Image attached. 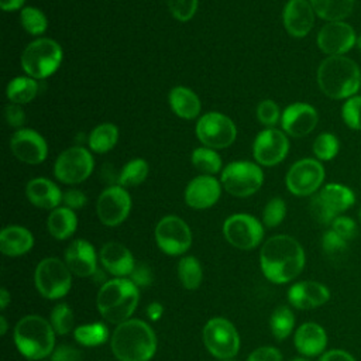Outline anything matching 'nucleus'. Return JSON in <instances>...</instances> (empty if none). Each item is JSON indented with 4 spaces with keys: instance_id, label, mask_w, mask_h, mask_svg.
Returning a JSON list of instances; mask_svg holds the SVG:
<instances>
[{
    "instance_id": "31",
    "label": "nucleus",
    "mask_w": 361,
    "mask_h": 361,
    "mask_svg": "<svg viewBox=\"0 0 361 361\" xmlns=\"http://www.w3.org/2000/svg\"><path fill=\"white\" fill-rule=\"evenodd\" d=\"M49 234L56 240H66L78 227V217L75 212L66 206L54 209L47 221Z\"/></svg>"
},
{
    "instance_id": "11",
    "label": "nucleus",
    "mask_w": 361,
    "mask_h": 361,
    "mask_svg": "<svg viewBox=\"0 0 361 361\" xmlns=\"http://www.w3.org/2000/svg\"><path fill=\"white\" fill-rule=\"evenodd\" d=\"M196 137L204 147L221 149L234 142L237 137V128L233 120L226 114L219 111H209L197 120Z\"/></svg>"
},
{
    "instance_id": "25",
    "label": "nucleus",
    "mask_w": 361,
    "mask_h": 361,
    "mask_svg": "<svg viewBox=\"0 0 361 361\" xmlns=\"http://www.w3.org/2000/svg\"><path fill=\"white\" fill-rule=\"evenodd\" d=\"M293 343L299 354L303 357L322 355L326 351L327 334L320 324L307 322L296 329Z\"/></svg>"
},
{
    "instance_id": "7",
    "label": "nucleus",
    "mask_w": 361,
    "mask_h": 361,
    "mask_svg": "<svg viewBox=\"0 0 361 361\" xmlns=\"http://www.w3.org/2000/svg\"><path fill=\"white\" fill-rule=\"evenodd\" d=\"M221 186L233 196L247 197L254 195L264 182L259 165L250 161H234L226 165L220 176Z\"/></svg>"
},
{
    "instance_id": "28",
    "label": "nucleus",
    "mask_w": 361,
    "mask_h": 361,
    "mask_svg": "<svg viewBox=\"0 0 361 361\" xmlns=\"http://www.w3.org/2000/svg\"><path fill=\"white\" fill-rule=\"evenodd\" d=\"M34 245L31 231L21 226H7L0 233V251L7 257H18Z\"/></svg>"
},
{
    "instance_id": "46",
    "label": "nucleus",
    "mask_w": 361,
    "mask_h": 361,
    "mask_svg": "<svg viewBox=\"0 0 361 361\" xmlns=\"http://www.w3.org/2000/svg\"><path fill=\"white\" fill-rule=\"evenodd\" d=\"M199 0H166L168 10L178 21H189L196 14Z\"/></svg>"
},
{
    "instance_id": "5",
    "label": "nucleus",
    "mask_w": 361,
    "mask_h": 361,
    "mask_svg": "<svg viewBox=\"0 0 361 361\" xmlns=\"http://www.w3.org/2000/svg\"><path fill=\"white\" fill-rule=\"evenodd\" d=\"M14 343L28 360H42L55 350V331L44 317L28 314L17 322Z\"/></svg>"
},
{
    "instance_id": "9",
    "label": "nucleus",
    "mask_w": 361,
    "mask_h": 361,
    "mask_svg": "<svg viewBox=\"0 0 361 361\" xmlns=\"http://www.w3.org/2000/svg\"><path fill=\"white\" fill-rule=\"evenodd\" d=\"M326 178L323 164L316 158H302L296 161L285 176L288 190L295 196H313L317 193Z\"/></svg>"
},
{
    "instance_id": "43",
    "label": "nucleus",
    "mask_w": 361,
    "mask_h": 361,
    "mask_svg": "<svg viewBox=\"0 0 361 361\" xmlns=\"http://www.w3.org/2000/svg\"><path fill=\"white\" fill-rule=\"evenodd\" d=\"M322 248H323V252L330 259H343V257L348 251V241L341 238L337 233H334L330 228L324 231L322 237Z\"/></svg>"
},
{
    "instance_id": "14",
    "label": "nucleus",
    "mask_w": 361,
    "mask_h": 361,
    "mask_svg": "<svg viewBox=\"0 0 361 361\" xmlns=\"http://www.w3.org/2000/svg\"><path fill=\"white\" fill-rule=\"evenodd\" d=\"M223 234L233 247L252 250L262 241L264 227L254 216L237 213L226 219L223 223Z\"/></svg>"
},
{
    "instance_id": "22",
    "label": "nucleus",
    "mask_w": 361,
    "mask_h": 361,
    "mask_svg": "<svg viewBox=\"0 0 361 361\" xmlns=\"http://www.w3.org/2000/svg\"><path fill=\"white\" fill-rule=\"evenodd\" d=\"M330 290L317 281H300L293 283L288 290L289 303L300 310L316 309L327 303Z\"/></svg>"
},
{
    "instance_id": "6",
    "label": "nucleus",
    "mask_w": 361,
    "mask_h": 361,
    "mask_svg": "<svg viewBox=\"0 0 361 361\" xmlns=\"http://www.w3.org/2000/svg\"><path fill=\"white\" fill-rule=\"evenodd\" d=\"M62 48L51 38H38L30 42L21 55V68L27 76L45 79L56 72L62 62Z\"/></svg>"
},
{
    "instance_id": "18",
    "label": "nucleus",
    "mask_w": 361,
    "mask_h": 361,
    "mask_svg": "<svg viewBox=\"0 0 361 361\" xmlns=\"http://www.w3.org/2000/svg\"><path fill=\"white\" fill-rule=\"evenodd\" d=\"M319 123V113L314 106L296 102L285 107L281 116V126L286 135L302 138L309 135Z\"/></svg>"
},
{
    "instance_id": "33",
    "label": "nucleus",
    "mask_w": 361,
    "mask_h": 361,
    "mask_svg": "<svg viewBox=\"0 0 361 361\" xmlns=\"http://www.w3.org/2000/svg\"><path fill=\"white\" fill-rule=\"evenodd\" d=\"M117 141L118 128L111 123H103L96 126L87 138L89 148L96 154L109 152L117 144Z\"/></svg>"
},
{
    "instance_id": "60",
    "label": "nucleus",
    "mask_w": 361,
    "mask_h": 361,
    "mask_svg": "<svg viewBox=\"0 0 361 361\" xmlns=\"http://www.w3.org/2000/svg\"><path fill=\"white\" fill-rule=\"evenodd\" d=\"M358 221L361 223V207L358 209Z\"/></svg>"
},
{
    "instance_id": "41",
    "label": "nucleus",
    "mask_w": 361,
    "mask_h": 361,
    "mask_svg": "<svg viewBox=\"0 0 361 361\" xmlns=\"http://www.w3.org/2000/svg\"><path fill=\"white\" fill-rule=\"evenodd\" d=\"M343 123L354 131H361V94L351 96L343 102L341 106Z\"/></svg>"
},
{
    "instance_id": "23",
    "label": "nucleus",
    "mask_w": 361,
    "mask_h": 361,
    "mask_svg": "<svg viewBox=\"0 0 361 361\" xmlns=\"http://www.w3.org/2000/svg\"><path fill=\"white\" fill-rule=\"evenodd\" d=\"M65 264L76 276H90L97 271V257L94 247L82 238L69 244L65 251Z\"/></svg>"
},
{
    "instance_id": "10",
    "label": "nucleus",
    "mask_w": 361,
    "mask_h": 361,
    "mask_svg": "<svg viewBox=\"0 0 361 361\" xmlns=\"http://www.w3.org/2000/svg\"><path fill=\"white\" fill-rule=\"evenodd\" d=\"M203 343L213 357L228 360L238 353L240 336L231 322L213 317L203 327Z\"/></svg>"
},
{
    "instance_id": "30",
    "label": "nucleus",
    "mask_w": 361,
    "mask_h": 361,
    "mask_svg": "<svg viewBox=\"0 0 361 361\" xmlns=\"http://www.w3.org/2000/svg\"><path fill=\"white\" fill-rule=\"evenodd\" d=\"M316 17L329 21H345L354 11L355 0H309Z\"/></svg>"
},
{
    "instance_id": "26",
    "label": "nucleus",
    "mask_w": 361,
    "mask_h": 361,
    "mask_svg": "<svg viewBox=\"0 0 361 361\" xmlns=\"http://www.w3.org/2000/svg\"><path fill=\"white\" fill-rule=\"evenodd\" d=\"M316 195L334 217L344 214V212L351 209L355 203L354 190L347 185L338 182H330L323 185Z\"/></svg>"
},
{
    "instance_id": "56",
    "label": "nucleus",
    "mask_w": 361,
    "mask_h": 361,
    "mask_svg": "<svg viewBox=\"0 0 361 361\" xmlns=\"http://www.w3.org/2000/svg\"><path fill=\"white\" fill-rule=\"evenodd\" d=\"M10 293L7 292V289L6 288H1L0 289V307L1 309H6V306L8 305V302H10Z\"/></svg>"
},
{
    "instance_id": "40",
    "label": "nucleus",
    "mask_w": 361,
    "mask_h": 361,
    "mask_svg": "<svg viewBox=\"0 0 361 361\" xmlns=\"http://www.w3.org/2000/svg\"><path fill=\"white\" fill-rule=\"evenodd\" d=\"M20 23L23 28L31 35H41L48 27L45 14L37 7H23L20 11Z\"/></svg>"
},
{
    "instance_id": "4",
    "label": "nucleus",
    "mask_w": 361,
    "mask_h": 361,
    "mask_svg": "<svg viewBox=\"0 0 361 361\" xmlns=\"http://www.w3.org/2000/svg\"><path fill=\"white\" fill-rule=\"evenodd\" d=\"M138 299V286L130 278H114L102 285L96 305L107 322L120 324L134 313Z\"/></svg>"
},
{
    "instance_id": "3",
    "label": "nucleus",
    "mask_w": 361,
    "mask_h": 361,
    "mask_svg": "<svg viewBox=\"0 0 361 361\" xmlns=\"http://www.w3.org/2000/svg\"><path fill=\"white\" fill-rule=\"evenodd\" d=\"M110 345L118 361H149L157 351V336L145 322L128 319L117 324Z\"/></svg>"
},
{
    "instance_id": "20",
    "label": "nucleus",
    "mask_w": 361,
    "mask_h": 361,
    "mask_svg": "<svg viewBox=\"0 0 361 361\" xmlns=\"http://www.w3.org/2000/svg\"><path fill=\"white\" fill-rule=\"evenodd\" d=\"M314 18L316 13L309 0H288L283 7V27L293 38L306 37L314 25Z\"/></svg>"
},
{
    "instance_id": "55",
    "label": "nucleus",
    "mask_w": 361,
    "mask_h": 361,
    "mask_svg": "<svg viewBox=\"0 0 361 361\" xmlns=\"http://www.w3.org/2000/svg\"><path fill=\"white\" fill-rule=\"evenodd\" d=\"M25 0H0V7L4 11H14L23 7Z\"/></svg>"
},
{
    "instance_id": "53",
    "label": "nucleus",
    "mask_w": 361,
    "mask_h": 361,
    "mask_svg": "<svg viewBox=\"0 0 361 361\" xmlns=\"http://www.w3.org/2000/svg\"><path fill=\"white\" fill-rule=\"evenodd\" d=\"M319 361H355V358L345 350H340V348H333L329 351H324Z\"/></svg>"
},
{
    "instance_id": "37",
    "label": "nucleus",
    "mask_w": 361,
    "mask_h": 361,
    "mask_svg": "<svg viewBox=\"0 0 361 361\" xmlns=\"http://www.w3.org/2000/svg\"><path fill=\"white\" fill-rule=\"evenodd\" d=\"M312 151L314 154V158L320 162H327L334 159L340 152V140L336 134L324 131L320 133L312 145Z\"/></svg>"
},
{
    "instance_id": "54",
    "label": "nucleus",
    "mask_w": 361,
    "mask_h": 361,
    "mask_svg": "<svg viewBox=\"0 0 361 361\" xmlns=\"http://www.w3.org/2000/svg\"><path fill=\"white\" fill-rule=\"evenodd\" d=\"M162 313H164V307H162V305L159 303V302H152V303H149L148 305V307H147V314H148V317L151 319V320H159L161 319V316H162Z\"/></svg>"
},
{
    "instance_id": "8",
    "label": "nucleus",
    "mask_w": 361,
    "mask_h": 361,
    "mask_svg": "<svg viewBox=\"0 0 361 361\" xmlns=\"http://www.w3.org/2000/svg\"><path fill=\"white\" fill-rule=\"evenodd\" d=\"M71 274L72 272L63 261L55 257H48L37 265L34 282L41 296L47 299H59L71 289Z\"/></svg>"
},
{
    "instance_id": "44",
    "label": "nucleus",
    "mask_w": 361,
    "mask_h": 361,
    "mask_svg": "<svg viewBox=\"0 0 361 361\" xmlns=\"http://www.w3.org/2000/svg\"><path fill=\"white\" fill-rule=\"evenodd\" d=\"M286 216V203L281 197H272L264 207L262 221L267 227L279 226Z\"/></svg>"
},
{
    "instance_id": "13",
    "label": "nucleus",
    "mask_w": 361,
    "mask_h": 361,
    "mask_svg": "<svg viewBox=\"0 0 361 361\" xmlns=\"http://www.w3.org/2000/svg\"><path fill=\"white\" fill-rule=\"evenodd\" d=\"M157 245L168 255H180L192 245V231L178 216L162 217L154 231Z\"/></svg>"
},
{
    "instance_id": "57",
    "label": "nucleus",
    "mask_w": 361,
    "mask_h": 361,
    "mask_svg": "<svg viewBox=\"0 0 361 361\" xmlns=\"http://www.w3.org/2000/svg\"><path fill=\"white\" fill-rule=\"evenodd\" d=\"M7 331V322H6V317L4 316H0V334L4 336Z\"/></svg>"
},
{
    "instance_id": "36",
    "label": "nucleus",
    "mask_w": 361,
    "mask_h": 361,
    "mask_svg": "<svg viewBox=\"0 0 361 361\" xmlns=\"http://www.w3.org/2000/svg\"><path fill=\"white\" fill-rule=\"evenodd\" d=\"M178 276H179L180 283L183 285V288L190 289V290L199 288L202 278H203V271H202L200 262L192 255L183 257L178 262Z\"/></svg>"
},
{
    "instance_id": "27",
    "label": "nucleus",
    "mask_w": 361,
    "mask_h": 361,
    "mask_svg": "<svg viewBox=\"0 0 361 361\" xmlns=\"http://www.w3.org/2000/svg\"><path fill=\"white\" fill-rule=\"evenodd\" d=\"M25 195L31 204L47 210L56 209L62 202L61 189L47 178H34L28 180Z\"/></svg>"
},
{
    "instance_id": "2",
    "label": "nucleus",
    "mask_w": 361,
    "mask_h": 361,
    "mask_svg": "<svg viewBox=\"0 0 361 361\" xmlns=\"http://www.w3.org/2000/svg\"><path fill=\"white\" fill-rule=\"evenodd\" d=\"M316 80L320 92L331 100H345L361 89V68L347 55L326 56L317 66Z\"/></svg>"
},
{
    "instance_id": "39",
    "label": "nucleus",
    "mask_w": 361,
    "mask_h": 361,
    "mask_svg": "<svg viewBox=\"0 0 361 361\" xmlns=\"http://www.w3.org/2000/svg\"><path fill=\"white\" fill-rule=\"evenodd\" d=\"M269 327L276 340H285L295 327V316L288 306H278L269 319Z\"/></svg>"
},
{
    "instance_id": "50",
    "label": "nucleus",
    "mask_w": 361,
    "mask_h": 361,
    "mask_svg": "<svg viewBox=\"0 0 361 361\" xmlns=\"http://www.w3.org/2000/svg\"><path fill=\"white\" fill-rule=\"evenodd\" d=\"M130 279L137 286H149L152 283V271L147 264H138L134 267L133 272L130 274Z\"/></svg>"
},
{
    "instance_id": "51",
    "label": "nucleus",
    "mask_w": 361,
    "mask_h": 361,
    "mask_svg": "<svg viewBox=\"0 0 361 361\" xmlns=\"http://www.w3.org/2000/svg\"><path fill=\"white\" fill-rule=\"evenodd\" d=\"M86 195L79 189H68L62 193V203L72 210L82 209L86 204Z\"/></svg>"
},
{
    "instance_id": "58",
    "label": "nucleus",
    "mask_w": 361,
    "mask_h": 361,
    "mask_svg": "<svg viewBox=\"0 0 361 361\" xmlns=\"http://www.w3.org/2000/svg\"><path fill=\"white\" fill-rule=\"evenodd\" d=\"M290 361H310V360H307L306 357H296V358H292Z\"/></svg>"
},
{
    "instance_id": "1",
    "label": "nucleus",
    "mask_w": 361,
    "mask_h": 361,
    "mask_svg": "<svg viewBox=\"0 0 361 361\" xmlns=\"http://www.w3.org/2000/svg\"><path fill=\"white\" fill-rule=\"evenodd\" d=\"M306 257L300 243L286 234L268 238L259 252V264L265 278L274 283L295 279L305 268Z\"/></svg>"
},
{
    "instance_id": "48",
    "label": "nucleus",
    "mask_w": 361,
    "mask_h": 361,
    "mask_svg": "<svg viewBox=\"0 0 361 361\" xmlns=\"http://www.w3.org/2000/svg\"><path fill=\"white\" fill-rule=\"evenodd\" d=\"M247 361H282V354L278 348L271 345H264L255 348L247 358Z\"/></svg>"
},
{
    "instance_id": "16",
    "label": "nucleus",
    "mask_w": 361,
    "mask_h": 361,
    "mask_svg": "<svg viewBox=\"0 0 361 361\" xmlns=\"http://www.w3.org/2000/svg\"><path fill=\"white\" fill-rule=\"evenodd\" d=\"M131 210V197L126 188L120 185H111L106 188L96 203V212L99 220L109 227L121 224Z\"/></svg>"
},
{
    "instance_id": "32",
    "label": "nucleus",
    "mask_w": 361,
    "mask_h": 361,
    "mask_svg": "<svg viewBox=\"0 0 361 361\" xmlns=\"http://www.w3.org/2000/svg\"><path fill=\"white\" fill-rule=\"evenodd\" d=\"M37 79L30 76H17L11 79L6 87V96L10 103L25 104L35 99L38 94Z\"/></svg>"
},
{
    "instance_id": "52",
    "label": "nucleus",
    "mask_w": 361,
    "mask_h": 361,
    "mask_svg": "<svg viewBox=\"0 0 361 361\" xmlns=\"http://www.w3.org/2000/svg\"><path fill=\"white\" fill-rule=\"evenodd\" d=\"M80 351L72 345L62 344L58 345L52 354H51V361H80Z\"/></svg>"
},
{
    "instance_id": "35",
    "label": "nucleus",
    "mask_w": 361,
    "mask_h": 361,
    "mask_svg": "<svg viewBox=\"0 0 361 361\" xmlns=\"http://www.w3.org/2000/svg\"><path fill=\"white\" fill-rule=\"evenodd\" d=\"M75 338L79 344L86 347H94L103 344L109 338V330L106 324L100 322L80 324L75 329Z\"/></svg>"
},
{
    "instance_id": "15",
    "label": "nucleus",
    "mask_w": 361,
    "mask_h": 361,
    "mask_svg": "<svg viewBox=\"0 0 361 361\" xmlns=\"http://www.w3.org/2000/svg\"><path fill=\"white\" fill-rule=\"evenodd\" d=\"M355 28L347 21H329L316 35V44L326 56L347 55L357 47Z\"/></svg>"
},
{
    "instance_id": "12",
    "label": "nucleus",
    "mask_w": 361,
    "mask_h": 361,
    "mask_svg": "<svg viewBox=\"0 0 361 361\" xmlns=\"http://www.w3.org/2000/svg\"><path fill=\"white\" fill-rule=\"evenodd\" d=\"M93 168V157L86 148L71 147L58 155L54 164V175L62 183L76 185L86 180Z\"/></svg>"
},
{
    "instance_id": "19",
    "label": "nucleus",
    "mask_w": 361,
    "mask_h": 361,
    "mask_svg": "<svg viewBox=\"0 0 361 361\" xmlns=\"http://www.w3.org/2000/svg\"><path fill=\"white\" fill-rule=\"evenodd\" d=\"M10 148L17 159L28 165H38L48 155L45 138L31 128H18L10 138Z\"/></svg>"
},
{
    "instance_id": "61",
    "label": "nucleus",
    "mask_w": 361,
    "mask_h": 361,
    "mask_svg": "<svg viewBox=\"0 0 361 361\" xmlns=\"http://www.w3.org/2000/svg\"><path fill=\"white\" fill-rule=\"evenodd\" d=\"M223 361H237V360H234V358H228V360H223Z\"/></svg>"
},
{
    "instance_id": "59",
    "label": "nucleus",
    "mask_w": 361,
    "mask_h": 361,
    "mask_svg": "<svg viewBox=\"0 0 361 361\" xmlns=\"http://www.w3.org/2000/svg\"><path fill=\"white\" fill-rule=\"evenodd\" d=\"M357 48H358V51L361 52V34H360L358 38H357Z\"/></svg>"
},
{
    "instance_id": "38",
    "label": "nucleus",
    "mask_w": 361,
    "mask_h": 361,
    "mask_svg": "<svg viewBox=\"0 0 361 361\" xmlns=\"http://www.w3.org/2000/svg\"><path fill=\"white\" fill-rule=\"evenodd\" d=\"M193 166L204 175H214L221 171V158L216 149L209 147H199L192 152Z\"/></svg>"
},
{
    "instance_id": "45",
    "label": "nucleus",
    "mask_w": 361,
    "mask_h": 361,
    "mask_svg": "<svg viewBox=\"0 0 361 361\" xmlns=\"http://www.w3.org/2000/svg\"><path fill=\"white\" fill-rule=\"evenodd\" d=\"M281 116L279 106L274 100H262L257 107V118L267 128H274V126L281 121Z\"/></svg>"
},
{
    "instance_id": "34",
    "label": "nucleus",
    "mask_w": 361,
    "mask_h": 361,
    "mask_svg": "<svg viewBox=\"0 0 361 361\" xmlns=\"http://www.w3.org/2000/svg\"><path fill=\"white\" fill-rule=\"evenodd\" d=\"M148 175V164L142 158H134L128 161L118 173V185L123 188L137 186L147 179Z\"/></svg>"
},
{
    "instance_id": "49",
    "label": "nucleus",
    "mask_w": 361,
    "mask_h": 361,
    "mask_svg": "<svg viewBox=\"0 0 361 361\" xmlns=\"http://www.w3.org/2000/svg\"><path fill=\"white\" fill-rule=\"evenodd\" d=\"M4 118L10 127L21 128V126L25 121V113L20 104L10 103L4 107Z\"/></svg>"
},
{
    "instance_id": "29",
    "label": "nucleus",
    "mask_w": 361,
    "mask_h": 361,
    "mask_svg": "<svg viewBox=\"0 0 361 361\" xmlns=\"http://www.w3.org/2000/svg\"><path fill=\"white\" fill-rule=\"evenodd\" d=\"M169 106L172 111L183 118V120H193L200 114V99L197 94L185 86H175L171 89L168 94Z\"/></svg>"
},
{
    "instance_id": "21",
    "label": "nucleus",
    "mask_w": 361,
    "mask_h": 361,
    "mask_svg": "<svg viewBox=\"0 0 361 361\" xmlns=\"http://www.w3.org/2000/svg\"><path fill=\"white\" fill-rule=\"evenodd\" d=\"M221 195L220 182L212 175L193 178L185 189V202L189 207L203 210L212 207Z\"/></svg>"
},
{
    "instance_id": "42",
    "label": "nucleus",
    "mask_w": 361,
    "mask_h": 361,
    "mask_svg": "<svg viewBox=\"0 0 361 361\" xmlns=\"http://www.w3.org/2000/svg\"><path fill=\"white\" fill-rule=\"evenodd\" d=\"M51 326L56 334H68L75 323L73 313L71 307L66 303L55 305V307L51 312Z\"/></svg>"
},
{
    "instance_id": "47",
    "label": "nucleus",
    "mask_w": 361,
    "mask_h": 361,
    "mask_svg": "<svg viewBox=\"0 0 361 361\" xmlns=\"http://www.w3.org/2000/svg\"><path fill=\"white\" fill-rule=\"evenodd\" d=\"M330 226H331V230L334 233H337L345 241L354 240L358 234V226H357L355 220L350 216H345V214L337 216Z\"/></svg>"
},
{
    "instance_id": "24",
    "label": "nucleus",
    "mask_w": 361,
    "mask_h": 361,
    "mask_svg": "<svg viewBox=\"0 0 361 361\" xmlns=\"http://www.w3.org/2000/svg\"><path fill=\"white\" fill-rule=\"evenodd\" d=\"M99 258L104 269L116 278H126L135 267L134 257L130 250L116 241L106 243L99 252Z\"/></svg>"
},
{
    "instance_id": "17",
    "label": "nucleus",
    "mask_w": 361,
    "mask_h": 361,
    "mask_svg": "<svg viewBox=\"0 0 361 361\" xmlns=\"http://www.w3.org/2000/svg\"><path fill=\"white\" fill-rule=\"evenodd\" d=\"M289 152L288 135L276 128L262 130L254 140L252 154L257 164L275 166L282 162Z\"/></svg>"
}]
</instances>
